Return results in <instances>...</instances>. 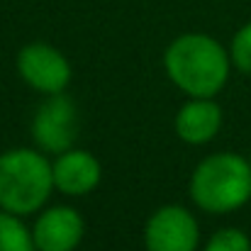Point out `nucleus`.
I'll return each instance as SVG.
<instances>
[{
  "label": "nucleus",
  "instance_id": "0eeeda50",
  "mask_svg": "<svg viewBox=\"0 0 251 251\" xmlns=\"http://www.w3.org/2000/svg\"><path fill=\"white\" fill-rule=\"evenodd\" d=\"M85 232L81 212L71 205H54L39 215L32 227L37 251H76Z\"/></svg>",
  "mask_w": 251,
  "mask_h": 251
},
{
  "label": "nucleus",
  "instance_id": "9d476101",
  "mask_svg": "<svg viewBox=\"0 0 251 251\" xmlns=\"http://www.w3.org/2000/svg\"><path fill=\"white\" fill-rule=\"evenodd\" d=\"M0 251H34L32 232L17 215L0 210Z\"/></svg>",
  "mask_w": 251,
  "mask_h": 251
},
{
  "label": "nucleus",
  "instance_id": "4468645a",
  "mask_svg": "<svg viewBox=\"0 0 251 251\" xmlns=\"http://www.w3.org/2000/svg\"><path fill=\"white\" fill-rule=\"evenodd\" d=\"M34 251H37V249H34Z\"/></svg>",
  "mask_w": 251,
  "mask_h": 251
},
{
  "label": "nucleus",
  "instance_id": "7ed1b4c3",
  "mask_svg": "<svg viewBox=\"0 0 251 251\" xmlns=\"http://www.w3.org/2000/svg\"><path fill=\"white\" fill-rule=\"evenodd\" d=\"M54 190L51 164L37 149L0 154V207L17 217L37 212Z\"/></svg>",
  "mask_w": 251,
  "mask_h": 251
},
{
  "label": "nucleus",
  "instance_id": "f257e3e1",
  "mask_svg": "<svg viewBox=\"0 0 251 251\" xmlns=\"http://www.w3.org/2000/svg\"><path fill=\"white\" fill-rule=\"evenodd\" d=\"M164 69L171 83L188 98H215L229 81L232 56L215 37L188 32L166 47Z\"/></svg>",
  "mask_w": 251,
  "mask_h": 251
},
{
  "label": "nucleus",
  "instance_id": "423d86ee",
  "mask_svg": "<svg viewBox=\"0 0 251 251\" xmlns=\"http://www.w3.org/2000/svg\"><path fill=\"white\" fill-rule=\"evenodd\" d=\"M200 227L190 210L180 205L159 207L144 225L147 251H198Z\"/></svg>",
  "mask_w": 251,
  "mask_h": 251
},
{
  "label": "nucleus",
  "instance_id": "39448f33",
  "mask_svg": "<svg viewBox=\"0 0 251 251\" xmlns=\"http://www.w3.org/2000/svg\"><path fill=\"white\" fill-rule=\"evenodd\" d=\"M17 74L29 88L44 95L64 93L71 83L69 59L47 42H32L17 51Z\"/></svg>",
  "mask_w": 251,
  "mask_h": 251
},
{
  "label": "nucleus",
  "instance_id": "20e7f679",
  "mask_svg": "<svg viewBox=\"0 0 251 251\" xmlns=\"http://www.w3.org/2000/svg\"><path fill=\"white\" fill-rule=\"evenodd\" d=\"M32 139L47 154H64L78 139V110L64 93L47 95L32 117Z\"/></svg>",
  "mask_w": 251,
  "mask_h": 251
},
{
  "label": "nucleus",
  "instance_id": "f03ea898",
  "mask_svg": "<svg viewBox=\"0 0 251 251\" xmlns=\"http://www.w3.org/2000/svg\"><path fill=\"white\" fill-rule=\"evenodd\" d=\"M190 200L210 215H229L251 200V161L234 151L205 156L190 176Z\"/></svg>",
  "mask_w": 251,
  "mask_h": 251
},
{
  "label": "nucleus",
  "instance_id": "6e6552de",
  "mask_svg": "<svg viewBox=\"0 0 251 251\" xmlns=\"http://www.w3.org/2000/svg\"><path fill=\"white\" fill-rule=\"evenodd\" d=\"M51 176L56 190H61L64 195L81 198L98 188L102 178V166L90 151L69 149L59 154V159L51 164Z\"/></svg>",
  "mask_w": 251,
  "mask_h": 251
},
{
  "label": "nucleus",
  "instance_id": "ddd939ff",
  "mask_svg": "<svg viewBox=\"0 0 251 251\" xmlns=\"http://www.w3.org/2000/svg\"><path fill=\"white\" fill-rule=\"evenodd\" d=\"M249 161H251V149H249Z\"/></svg>",
  "mask_w": 251,
  "mask_h": 251
},
{
  "label": "nucleus",
  "instance_id": "9b49d317",
  "mask_svg": "<svg viewBox=\"0 0 251 251\" xmlns=\"http://www.w3.org/2000/svg\"><path fill=\"white\" fill-rule=\"evenodd\" d=\"M202 251H251V237L244 229L225 227L207 239Z\"/></svg>",
  "mask_w": 251,
  "mask_h": 251
},
{
  "label": "nucleus",
  "instance_id": "f8f14e48",
  "mask_svg": "<svg viewBox=\"0 0 251 251\" xmlns=\"http://www.w3.org/2000/svg\"><path fill=\"white\" fill-rule=\"evenodd\" d=\"M229 56H232V66H234L239 74L251 76V22L242 25V27L237 29V34L232 37Z\"/></svg>",
  "mask_w": 251,
  "mask_h": 251
},
{
  "label": "nucleus",
  "instance_id": "1a4fd4ad",
  "mask_svg": "<svg viewBox=\"0 0 251 251\" xmlns=\"http://www.w3.org/2000/svg\"><path fill=\"white\" fill-rule=\"evenodd\" d=\"M176 134L190 147L212 142L222 129V107L212 98H190L176 115Z\"/></svg>",
  "mask_w": 251,
  "mask_h": 251
}]
</instances>
